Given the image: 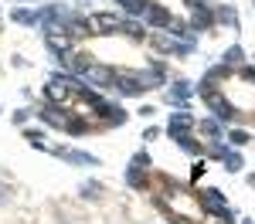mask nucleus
<instances>
[{"label":"nucleus","instance_id":"nucleus-7","mask_svg":"<svg viewBox=\"0 0 255 224\" xmlns=\"http://www.w3.org/2000/svg\"><path fill=\"white\" fill-rule=\"evenodd\" d=\"M38 116L48 122V126H55V129H65V122H68V116H72V109H58L55 102H48V105L41 109Z\"/></svg>","mask_w":255,"mask_h":224},{"label":"nucleus","instance_id":"nucleus-15","mask_svg":"<svg viewBox=\"0 0 255 224\" xmlns=\"http://www.w3.org/2000/svg\"><path fill=\"white\" fill-rule=\"evenodd\" d=\"M160 81H163V65H150V72H146V75H143V85H146V88H160Z\"/></svg>","mask_w":255,"mask_h":224},{"label":"nucleus","instance_id":"nucleus-16","mask_svg":"<svg viewBox=\"0 0 255 224\" xmlns=\"http://www.w3.org/2000/svg\"><path fill=\"white\" fill-rule=\"evenodd\" d=\"M197 129H201L204 136H211V140H221V122H218V119H201V122H197Z\"/></svg>","mask_w":255,"mask_h":224},{"label":"nucleus","instance_id":"nucleus-23","mask_svg":"<svg viewBox=\"0 0 255 224\" xmlns=\"http://www.w3.org/2000/svg\"><path fill=\"white\" fill-rule=\"evenodd\" d=\"M177 146H180V149H187V153H201V146L191 140V133H187V136H177Z\"/></svg>","mask_w":255,"mask_h":224},{"label":"nucleus","instance_id":"nucleus-19","mask_svg":"<svg viewBox=\"0 0 255 224\" xmlns=\"http://www.w3.org/2000/svg\"><path fill=\"white\" fill-rule=\"evenodd\" d=\"M119 31H123V34H129V38H143V34H146L139 20H123V27H119Z\"/></svg>","mask_w":255,"mask_h":224},{"label":"nucleus","instance_id":"nucleus-5","mask_svg":"<svg viewBox=\"0 0 255 224\" xmlns=\"http://www.w3.org/2000/svg\"><path fill=\"white\" fill-rule=\"evenodd\" d=\"M85 78L99 85V88H116V72L113 68H106V65H92L89 72H85Z\"/></svg>","mask_w":255,"mask_h":224},{"label":"nucleus","instance_id":"nucleus-11","mask_svg":"<svg viewBox=\"0 0 255 224\" xmlns=\"http://www.w3.org/2000/svg\"><path fill=\"white\" fill-rule=\"evenodd\" d=\"M191 92H194V88H191V81H174V88L167 92V102L184 109V105H187V99H191Z\"/></svg>","mask_w":255,"mask_h":224},{"label":"nucleus","instance_id":"nucleus-31","mask_svg":"<svg viewBox=\"0 0 255 224\" xmlns=\"http://www.w3.org/2000/svg\"><path fill=\"white\" fill-rule=\"evenodd\" d=\"M116 3H126V0H116Z\"/></svg>","mask_w":255,"mask_h":224},{"label":"nucleus","instance_id":"nucleus-8","mask_svg":"<svg viewBox=\"0 0 255 224\" xmlns=\"http://www.w3.org/2000/svg\"><path fill=\"white\" fill-rule=\"evenodd\" d=\"M116 88H119V95H139L146 85H143V78H136V75L119 72V75H116Z\"/></svg>","mask_w":255,"mask_h":224},{"label":"nucleus","instance_id":"nucleus-14","mask_svg":"<svg viewBox=\"0 0 255 224\" xmlns=\"http://www.w3.org/2000/svg\"><path fill=\"white\" fill-rule=\"evenodd\" d=\"M211 10H208V7H197L194 10V17H191V27H194V31H208V27H211Z\"/></svg>","mask_w":255,"mask_h":224},{"label":"nucleus","instance_id":"nucleus-17","mask_svg":"<svg viewBox=\"0 0 255 224\" xmlns=\"http://www.w3.org/2000/svg\"><path fill=\"white\" fill-rule=\"evenodd\" d=\"M10 20H14V24H27V27H34V24H38V14H31V10H10Z\"/></svg>","mask_w":255,"mask_h":224},{"label":"nucleus","instance_id":"nucleus-22","mask_svg":"<svg viewBox=\"0 0 255 224\" xmlns=\"http://www.w3.org/2000/svg\"><path fill=\"white\" fill-rule=\"evenodd\" d=\"M225 170H228V173H238V170H242V156H238V153H225Z\"/></svg>","mask_w":255,"mask_h":224},{"label":"nucleus","instance_id":"nucleus-1","mask_svg":"<svg viewBox=\"0 0 255 224\" xmlns=\"http://www.w3.org/2000/svg\"><path fill=\"white\" fill-rule=\"evenodd\" d=\"M201 207H204L208 214H218L221 221H232V211H228V201H225V194H221V190H215V187L201 194Z\"/></svg>","mask_w":255,"mask_h":224},{"label":"nucleus","instance_id":"nucleus-28","mask_svg":"<svg viewBox=\"0 0 255 224\" xmlns=\"http://www.w3.org/2000/svg\"><path fill=\"white\" fill-rule=\"evenodd\" d=\"M27 116H31L27 109H17V112H10V119L17 122V126H24V122H27Z\"/></svg>","mask_w":255,"mask_h":224},{"label":"nucleus","instance_id":"nucleus-2","mask_svg":"<svg viewBox=\"0 0 255 224\" xmlns=\"http://www.w3.org/2000/svg\"><path fill=\"white\" fill-rule=\"evenodd\" d=\"M204 102H208V109L215 112V119H218V122H232V119H235V109H232V102L221 99L218 92H208V95H204Z\"/></svg>","mask_w":255,"mask_h":224},{"label":"nucleus","instance_id":"nucleus-27","mask_svg":"<svg viewBox=\"0 0 255 224\" xmlns=\"http://www.w3.org/2000/svg\"><path fill=\"white\" fill-rule=\"evenodd\" d=\"M133 163H136V166H143V170H146V166H150V153H146V149H139L136 156H133Z\"/></svg>","mask_w":255,"mask_h":224},{"label":"nucleus","instance_id":"nucleus-12","mask_svg":"<svg viewBox=\"0 0 255 224\" xmlns=\"http://www.w3.org/2000/svg\"><path fill=\"white\" fill-rule=\"evenodd\" d=\"M61 65H68L72 72H82V75H85V72L92 68L89 55H82V51H72V55H65V58H61Z\"/></svg>","mask_w":255,"mask_h":224},{"label":"nucleus","instance_id":"nucleus-18","mask_svg":"<svg viewBox=\"0 0 255 224\" xmlns=\"http://www.w3.org/2000/svg\"><path fill=\"white\" fill-rule=\"evenodd\" d=\"M242 61H245V51H242V48H238V44H232V48H228V51H225V65H228V68H232V65H242Z\"/></svg>","mask_w":255,"mask_h":224},{"label":"nucleus","instance_id":"nucleus-13","mask_svg":"<svg viewBox=\"0 0 255 224\" xmlns=\"http://www.w3.org/2000/svg\"><path fill=\"white\" fill-rule=\"evenodd\" d=\"M126 183H129L133 190L146 187V170H143V166H136V163H129V170H126Z\"/></svg>","mask_w":255,"mask_h":224},{"label":"nucleus","instance_id":"nucleus-26","mask_svg":"<svg viewBox=\"0 0 255 224\" xmlns=\"http://www.w3.org/2000/svg\"><path fill=\"white\" fill-rule=\"evenodd\" d=\"M218 20H225V24H235V10H232V7H221V10H218Z\"/></svg>","mask_w":255,"mask_h":224},{"label":"nucleus","instance_id":"nucleus-9","mask_svg":"<svg viewBox=\"0 0 255 224\" xmlns=\"http://www.w3.org/2000/svg\"><path fill=\"white\" fill-rule=\"evenodd\" d=\"M170 14L160 3H146V27H170Z\"/></svg>","mask_w":255,"mask_h":224},{"label":"nucleus","instance_id":"nucleus-6","mask_svg":"<svg viewBox=\"0 0 255 224\" xmlns=\"http://www.w3.org/2000/svg\"><path fill=\"white\" fill-rule=\"evenodd\" d=\"M150 44H153L157 51H163V55H191V44H177L170 34H153Z\"/></svg>","mask_w":255,"mask_h":224},{"label":"nucleus","instance_id":"nucleus-25","mask_svg":"<svg viewBox=\"0 0 255 224\" xmlns=\"http://www.w3.org/2000/svg\"><path fill=\"white\" fill-rule=\"evenodd\" d=\"M99 190H102V187H99L96 180H92V183H82V197H99Z\"/></svg>","mask_w":255,"mask_h":224},{"label":"nucleus","instance_id":"nucleus-32","mask_svg":"<svg viewBox=\"0 0 255 224\" xmlns=\"http://www.w3.org/2000/svg\"><path fill=\"white\" fill-rule=\"evenodd\" d=\"M245 224H255V221H245Z\"/></svg>","mask_w":255,"mask_h":224},{"label":"nucleus","instance_id":"nucleus-21","mask_svg":"<svg viewBox=\"0 0 255 224\" xmlns=\"http://www.w3.org/2000/svg\"><path fill=\"white\" fill-rule=\"evenodd\" d=\"M24 140L31 143V146H38V149H44V133H41V129H27Z\"/></svg>","mask_w":255,"mask_h":224},{"label":"nucleus","instance_id":"nucleus-4","mask_svg":"<svg viewBox=\"0 0 255 224\" xmlns=\"http://www.w3.org/2000/svg\"><path fill=\"white\" fill-rule=\"evenodd\" d=\"M89 24H92V31H96V34H116L119 27H123L119 14H92Z\"/></svg>","mask_w":255,"mask_h":224},{"label":"nucleus","instance_id":"nucleus-24","mask_svg":"<svg viewBox=\"0 0 255 224\" xmlns=\"http://www.w3.org/2000/svg\"><path fill=\"white\" fill-rule=\"evenodd\" d=\"M228 140L235 143V146H245V143H252V136H249L245 129H232V133H228Z\"/></svg>","mask_w":255,"mask_h":224},{"label":"nucleus","instance_id":"nucleus-29","mask_svg":"<svg viewBox=\"0 0 255 224\" xmlns=\"http://www.w3.org/2000/svg\"><path fill=\"white\" fill-rule=\"evenodd\" d=\"M157 136H160V129H157V126H150V129L143 133V140H157Z\"/></svg>","mask_w":255,"mask_h":224},{"label":"nucleus","instance_id":"nucleus-10","mask_svg":"<svg viewBox=\"0 0 255 224\" xmlns=\"http://www.w3.org/2000/svg\"><path fill=\"white\" fill-rule=\"evenodd\" d=\"M61 160H68V163H82V166H99V156H92V153H82V149H55Z\"/></svg>","mask_w":255,"mask_h":224},{"label":"nucleus","instance_id":"nucleus-20","mask_svg":"<svg viewBox=\"0 0 255 224\" xmlns=\"http://www.w3.org/2000/svg\"><path fill=\"white\" fill-rule=\"evenodd\" d=\"M123 7H126V14H129V17H139V14H146V0H126Z\"/></svg>","mask_w":255,"mask_h":224},{"label":"nucleus","instance_id":"nucleus-30","mask_svg":"<svg viewBox=\"0 0 255 224\" xmlns=\"http://www.w3.org/2000/svg\"><path fill=\"white\" fill-rule=\"evenodd\" d=\"M187 3H191L194 10H197V7H208V0H187Z\"/></svg>","mask_w":255,"mask_h":224},{"label":"nucleus","instance_id":"nucleus-3","mask_svg":"<svg viewBox=\"0 0 255 224\" xmlns=\"http://www.w3.org/2000/svg\"><path fill=\"white\" fill-rule=\"evenodd\" d=\"M194 126H197L194 116H191L187 109H180V112H174V116H170V126H167V133H170V136L177 140V136H187Z\"/></svg>","mask_w":255,"mask_h":224}]
</instances>
